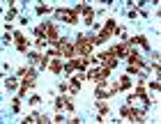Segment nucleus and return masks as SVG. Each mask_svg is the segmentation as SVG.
<instances>
[{"mask_svg":"<svg viewBox=\"0 0 161 124\" xmlns=\"http://www.w3.org/2000/svg\"><path fill=\"white\" fill-rule=\"evenodd\" d=\"M64 111L71 113V111H74V104H71V101H64Z\"/></svg>","mask_w":161,"mask_h":124,"instance_id":"obj_28","label":"nucleus"},{"mask_svg":"<svg viewBox=\"0 0 161 124\" xmlns=\"http://www.w3.org/2000/svg\"><path fill=\"white\" fill-rule=\"evenodd\" d=\"M127 60H129V64H134V67H138V69H141V67H143V64H145V62H143V57H141V55H138V53H136V51H129V55H127Z\"/></svg>","mask_w":161,"mask_h":124,"instance_id":"obj_9","label":"nucleus"},{"mask_svg":"<svg viewBox=\"0 0 161 124\" xmlns=\"http://www.w3.org/2000/svg\"><path fill=\"white\" fill-rule=\"evenodd\" d=\"M118 87H120V90H129V87H131V76H129V74H124V76L120 78Z\"/></svg>","mask_w":161,"mask_h":124,"instance_id":"obj_15","label":"nucleus"},{"mask_svg":"<svg viewBox=\"0 0 161 124\" xmlns=\"http://www.w3.org/2000/svg\"><path fill=\"white\" fill-rule=\"evenodd\" d=\"M28 101H30V104H32V106H37V104H39V101H42V97H37V94H32V97H30V99H28Z\"/></svg>","mask_w":161,"mask_h":124,"instance_id":"obj_25","label":"nucleus"},{"mask_svg":"<svg viewBox=\"0 0 161 124\" xmlns=\"http://www.w3.org/2000/svg\"><path fill=\"white\" fill-rule=\"evenodd\" d=\"M85 78H87L85 74H78V76L71 78V92H78V90H80V83H83Z\"/></svg>","mask_w":161,"mask_h":124,"instance_id":"obj_14","label":"nucleus"},{"mask_svg":"<svg viewBox=\"0 0 161 124\" xmlns=\"http://www.w3.org/2000/svg\"><path fill=\"white\" fill-rule=\"evenodd\" d=\"M42 28H44V35H46L48 44L53 46V44H55L58 39H60V32H58V25H55V23H44Z\"/></svg>","mask_w":161,"mask_h":124,"instance_id":"obj_5","label":"nucleus"},{"mask_svg":"<svg viewBox=\"0 0 161 124\" xmlns=\"http://www.w3.org/2000/svg\"><path fill=\"white\" fill-rule=\"evenodd\" d=\"M48 69L53 71V74H62V71H64V64H62L60 57H53V60L48 62Z\"/></svg>","mask_w":161,"mask_h":124,"instance_id":"obj_10","label":"nucleus"},{"mask_svg":"<svg viewBox=\"0 0 161 124\" xmlns=\"http://www.w3.org/2000/svg\"><path fill=\"white\" fill-rule=\"evenodd\" d=\"M111 51L115 53V57L120 60V57H127V55H129V51H131V44H129V41H122V44H118V46H113Z\"/></svg>","mask_w":161,"mask_h":124,"instance_id":"obj_6","label":"nucleus"},{"mask_svg":"<svg viewBox=\"0 0 161 124\" xmlns=\"http://www.w3.org/2000/svg\"><path fill=\"white\" fill-rule=\"evenodd\" d=\"M108 76H111V69L108 67H99V69H92L90 74H87V78L90 81H94L99 87H104L106 83H108Z\"/></svg>","mask_w":161,"mask_h":124,"instance_id":"obj_1","label":"nucleus"},{"mask_svg":"<svg viewBox=\"0 0 161 124\" xmlns=\"http://www.w3.org/2000/svg\"><path fill=\"white\" fill-rule=\"evenodd\" d=\"M108 97H111L108 92H104L101 87H97V101H104V99H108Z\"/></svg>","mask_w":161,"mask_h":124,"instance_id":"obj_20","label":"nucleus"},{"mask_svg":"<svg viewBox=\"0 0 161 124\" xmlns=\"http://www.w3.org/2000/svg\"><path fill=\"white\" fill-rule=\"evenodd\" d=\"M64 101H67V99H62V97L55 99V108H58V111H62V108H64Z\"/></svg>","mask_w":161,"mask_h":124,"instance_id":"obj_24","label":"nucleus"},{"mask_svg":"<svg viewBox=\"0 0 161 124\" xmlns=\"http://www.w3.org/2000/svg\"><path fill=\"white\" fill-rule=\"evenodd\" d=\"M131 122H145V111H138V108H131V115H129Z\"/></svg>","mask_w":161,"mask_h":124,"instance_id":"obj_13","label":"nucleus"},{"mask_svg":"<svg viewBox=\"0 0 161 124\" xmlns=\"http://www.w3.org/2000/svg\"><path fill=\"white\" fill-rule=\"evenodd\" d=\"M35 78H37V71H35V69H28V71H25V76H23V81H21V87L30 90V87L35 85Z\"/></svg>","mask_w":161,"mask_h":124,"instance_id":"obj_7","label":"nucleus"},{"mask_svg":"<svg viewBox=\"0 0 161 124\" xmlns=\"http://www.w3.org/2000/svg\"><path fill=\"white\" fill-rule=\"evenodd\" d=\"M74 12H76V14H83V16H90V14H94V9H92V7L87 5V3L76 5V7H74Z\"/></svg>","mask_w":161,"mask_h":124,"instance_id":"obj_11","label":"nucleus"},{"mask_svg":"<svg viewBox=\"0 0 161 124\" xmlns=\"http://www.w3.org/2000/svg\"><path fill=\"white\" fill-rule=\"evenodd\" d=\"M92 39L90 37H85V35H78V39H76V44H74V48H76V53H80V55H87L90 57V53H92Z\"/></svg>","mask_w":161,"mask_h":124,"instance_id":"obj_2","label":"nucleus"},{"mask_svg":"<svg viewBox=\"0 0 161 124\" xmlns=\"http://www.w3.org/2000/svg\"><path fill=\"white\" fill-rule=\"evenodd\" d=\"M97 108H99V113H101V115H106V113H108V106H106V101H97Z\"/></svg>","mask_w":161,"mask_h":124,"instance_id":"obj_22","label":"nucleus"},{"mask_svg":"<svg viewBox=\"0 0 161 124\" xmlns=\"http://www.w3.org/2000/svg\"><path fill=\"white\" fill-rule=\"evenodd\" d=\"M25 122H42V115H39V113H30V115L25 117Z\"/></svg>","mask_w":161,"mask_h":124,"instance_id":"obj_21","label":"nucleus"},{"mask_svg":"<svg viewBox=\"0 0 161 124\" xmlns=\"http://www.w3.org/2000/svg\"><path fill=\"white\" fill-rule=\"evenodd\" d=\"M9 41H14V35H5V37H3V44L7 46V44H9Z\"/></svg>","mask_w":161,"mask_h":124,"instance_id":"obj_27","label":"nucleus"},{"mask_svg":"<svg viewBox=\"0 0 161 124\" xmlns=\"http://www.w3.org/2000/svg\"><path fill=\"white\" fill-rule=\"evenodd\" d=\"M14 41H16V51H21V53L28 51V39L23 37V32H14Z\"/></svg>","mask_w":161,"mask_h":124,"instance_id":"obj_8","label":"nucleus"},{"mask_svg":"<svg viewBox=\"0 0 161 124\" xmlns=\"http://www.w3.org/2000/svg\"><path fill=\"white\" fill-rule=\"evenodd\" d=\"M120 115H122V117H127V120H129V115H131V104H127V106H124L122 111H120Z\"/></svg>","mask_w":161,"mask_h":124,"instance_id":"obj_23","label":"nucleus"},{"mask_svg":"<svg viewBox=\"0 0 161 124\" xmlns=\"http://www.w3.org/2000/svg\"><path fill=\"white\" fill-rule=\"evenodd\" d=\"M35 12H37L39 16H44V14H48V12H51V5H46V3H42V5H37V7H35Z\"/></svg>","mask_w":161,"mask_h":124,"instance_id":"obj_18","label":"nucleus"},{"mask_svg":"<svg viewBox=\"0 0 161 124\" xmlns=\"http://www.w3.org/2000/svg\"><path fill=\"white\" fill-rule=\"evenodd\" d=\"M12 111H14V113H21V97L12 99Z\"/></svg>","mask_w":161,"mask_h":124,"instance_id":"obj_19","label":"nucleus"},{"mask_svg":"<svg viewBox=\"0 0 161 124\" xmlns=\"http://www.w3.org/2000/svg\"><path fill=\"white\" fill-rule=\"evenodd\" d=\"M127 41L129 44H138V46L145 48V51L150 48V41H147V37H143V35H138V37H134V39H127Z\"/></svg>","mask_w":161,"mask_h":124,"instance_id":"obj_12","label":"nucleus"},{"mask_svg":"<svg viewBox=\"0 0 161 124\" xmlns=\"http://www.w3.org/2000/svg\"><path fill=\"white\" fill-rule=\"evenodd\" d=\"M71 71H76V69H74V64L67 62V64H64V74H71Z\"/></svg>","mask_w":161,"mask_h":124,"instance_id":"obj_26","label":"nucleus"},{"mask_svg":"<svg viewBox=\"0 0 161 124\" xmlns=\"http://www.w3.org/2000/svg\"><path fill=\"white\" fill-rule=\"evenodd\" d=\"M53 48H58L60 53L64 55V57H74V53H76V48H74V44H71L69 39H58L55 44H53Z\"/></svg>","mask_w":161,"mask_h":124,"instance_id":"obj_3","label":"nucleus"},{"mask_svg":"<svg viewBox=\"0 0 161 124\" xmlns=\"http://www.w3.org/2000/svg\"><path fill=\"white\" fill-rule=\"evenodd\" d=\"M16 85H19V78H16V76H9V78H5V87H7V90H14Z\"/></svg>","mask_w":161,"mask_h":124,"instance_id":"obj_17","label":"nucleus"},{"mask_svg":"<svg viewBox=\"0 0 161 124\" xmlns=\"http://www.w3.org/2000/svg\"><path fill=\"white\" fill-rule=\"evenodd\" d=\"M55 16L60 19V21H64V23H69V25H76L78 23V14L74 9H58Z\"/></svg>","mask_w":161,"mask_h":124,"instance_id":"obj_4","label":"nucleus"},{"mask_svg":"<svg viewBox=\"0 0 161 124\" xmlns=\"http://www.w3.org/2000/svg\"><path fill=\"white\" fill-rule=\"evenodd\" d=\"M14 16H16V3H9V12L5 14V23H7V21H12Z\"/></svg>","mask_w":161,"mask_h":124,"instance_id":"obj_16","label":"nucleus"}]
</instances>
